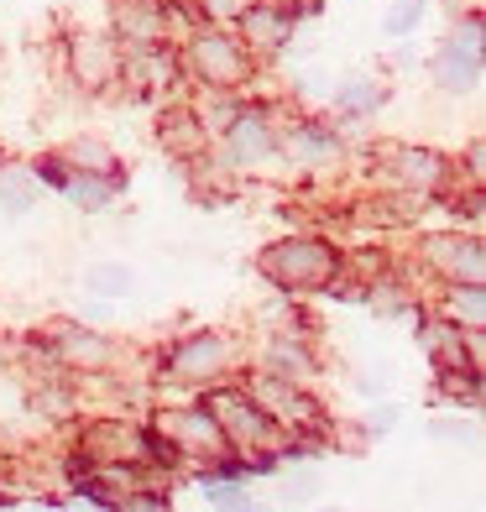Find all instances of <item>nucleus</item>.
Instances as JSON below:
<instances>
[{
    "instance_id": "obj_17",
    "label": "nucleus",
    "mask_w": 486,
    "mask_h": 512,
    "mask_svg": "<svg viewBox=\"0 0 486 512\" xmlns=\"http://www.w3.org/2000/svg\"><path fill=\"white\" fill-rule=\"evenodd\" d=\"M241 6V0H215V11H236Z\"/></svg>"
},
{
    "instance_id": "obj_15",
    "label": "nucleus",
    "mask_w": 486,
    "mask_h": 512,
    "mask_svg": "<svg viewBox=\"0 0 486 512\" xmlns=\"http://www.w3.org/2000/svg\"><path fill=\"white\" fill-rule=\"evenodd\" d=\"M413 16H419V0H403V6L392 11V32H403V27H408Z\"/></svg>"
},
{
    "instance_id": "obj_7",
    "label": "nucleus",
    "mask_w": 486,
    "mask_h": 512,
    "mask_svg": "<svg viewBox=\"0 0 486 512\" xmlns=\"http://www.w3.org/2000/svg\"><path fill=\"white\" fill-rule=\"evenodd\" d=\"M335 100H340V110H345V115H361V110H372L382 95H377L372 84H351V89H340Z\"/></svg>"
},
{
    "instance_id": "obj_2",
    "label": "nucleus",
    "mask_w": 486,
    "mask_h": 512,
    "mask_svg": "<svg viewBox=\"0 0 486 512\" xmlns=\"http://www.w3.org/2000/svg\"><path fill=\"white\" fill-rule=\"evenodd\" d=\"M272 272H288L298 277V288H319L324 283V272H330V256H324L319 246H283V251H272Z\"/></svg>"
},
{
    "instance_id": "obj_9",
    "label": "nucleus",
    "mask_w": 486,
    "mask_h": 512,
    "mask_svg": "<svg viewBox=\"0 0 486 512\" xmlns=\"http://www.w3.org/2000/svg\"><path fill=\"white\" fill-rule=\"evenodd\" d=\"M0 199H6L11 215H27V209H32V183L27 178H11L6 189H0Z\"/></svg>"
},
{
    "instance_id": "obj_16",
    "label": "nucleus",
    "mask_w": 486,
    "mask_h": 512,
    "mask_svg": "<svg viewBox=\"0 0 486 512\" xmlns=\"http://www.w3.org/2000/svg\"><path fill=\"white\" fill-rule=\"evenodd\" d=\"M210 502H225V507H236V502H246V497L236 492V486H215V492H210Z\"/></svg>"
},
{
    "instance_id": "obj_11",
    "label": "nucleus",
    "mask_w": 486,
    "mask_h": 512,
    "mask_svg": "<svg viewBox=\"0 0 486 512\" xmlns=\"http://www.w3.org/2000/svg\"><path fill=\"white\" fill-rule=\"evenodd\" d=\"M455 314H466V324H481V283H471L466 298H455Z\"/></svg>"
},
{
    "instance_id": "obj_12",
    "label": "nucleus",
    "mask_w": 486,
    "mask_h": 512,
    "mask_svg": "<svg viewBox=\"0 0 486 512\" xmlns=\"http://www.w3.org/2000/svg\"><path fill=\"white\" fill-rule=\"evenodd\" d=\"M74 162H79V168H84V162H89V168H110V157H105L100 142H89V147L79 142V147H74Z\"/></svg>"
},
{
    "instance_id": "obj_8",
    "label": "nucleus",
    "mask_w": 486,
    "mask_h": 512,
    "mask_svg": "<svg viewBox=\"0 0 486 512\" xmlns=\"http://www.w3.org/2000/svg\"><path fill=\"white\" fill-rule=\"evenodd\" d=\"M68 356L74 361H110V345L105 340H95V335H68Z\"/></svg>"
},
{
    "instance_id": "obj_13",
    "label": "nucleus",
    "mask_w": 486,
    "mask_h": 512,
    "mask_svg": "<svg viewBox=\"0 0 486 512\" xmlns=\"http://www.w3.org/2000/svg\"><path fill=\"white\" fill-rule=\"evenodd\" d=\"M251 27H257V37H262V42H277V37H283V21H277V16H267V11H257V16H251Z\"/></svg>"
},
{
    "instance_id": "obj_6",
    "label": "nucleus",
    "mask_w": 486,
    "mask_h": 512,
    "mask_svg": "<svg viewBox=\"0 0 486 512\" xmlns=\"http://www.w3.org/2000/svg\"><path fill=\"white\" fill-rule=\"evenodd\" d=\"M89 288H95V293H110V298H121V293L131 288V272H126V267H95V272H89Z\"/></svg>"
},
{
    "instance_id": "obj_14",
    "label": "nucleus",
    "mask_w": 486,
    "mask_h": 512,
    "mask_svg": "<svg viewBox=\"0 0 486 512\" xmlns=\"http://www.w3.org/2000/svg\"><path fill=\"white\" fill-rule=\"evenodd\" d=\"M298 147L314 152V157H330L335 152V142H330V136H319V131H304V136H298Z\"/></svg>"
},
{
    "instance_id": "obj_3",
    "label": "nucleus",
    "mask_w": 486,
    "mask_h": 512,
    "mask_svg": "<svg viewBox=\"0 0 486 512\" xmlns=\"http://www.w3.org/2000/svg\"><path fill=\"white\" fill-rule=\"evenodd\" d=\"M220 361H225V345L210 340V335H194V340L173 356V371H178V377H215Z\"/></svg>"
},
{
    "instance_id": "obj_1",
    "label": "nucleus",
    "mask_w": 486,
    "mask_h": 512,
    "mask_svg": "<svg viewBox=\"0 0 486 512\" xmlns=\"http://www.w3.org/2000/svg\"><path fill=\"white\" fill-rule=\"evenodd\" d=\"M481 79V27L466 37V53H460V42H450L445 58H439V84L445 89H476Z\"/></svg>"
},
{
    "instance_id": "obj_10",
    "label": "nucleus",
    "mask_w": 486,
    "mask_h": 512,
    "mask_svg": "<svg viewBox=\"0 0 486 512\" xmlns=\"http://www.w3.org/2000/svg\"><path fill=\"white\" fill-rule=\"evenodd\" d=\"M63 183H68V178H63ZM110 189H115V183H68L74 204H89V209H100V204L110 199Z\"/></svg>"
},
{
    "instance_id": "obj_4",
    "label": "nucleus",
    "mask_w": 486,
    "mask_h": 512,
    "mask_svg": "<svg viewBox=\"0 0 486 512\" xmlns=\"http://www.w3.org/2000/svg\"><path fill=\"white\" fill-rule=\"evenodd\" d=\"M194 58H199V68H204V74H210V79H236V74H241V58L230 53L220 37L199 42V48H194Z\"/></svg>"
},
{
    "instance_id": "obj_5",
    "label": "nucleus",
    "mask_w": 486,
    "mask_h": 512,
    "mask_svg": "<svg viewBox=\"0 0 486 512\" xmlns=\"http://www.w3.org/2000/svg\"><path fill=\"white\" fill-rule=\"evenodd\" d=\"M230 147H236L241 162H257V157L272 152V136H267V126L257 121V115H251V121H241L236 131H230Z\"/></svg>"
}]
</instances>
